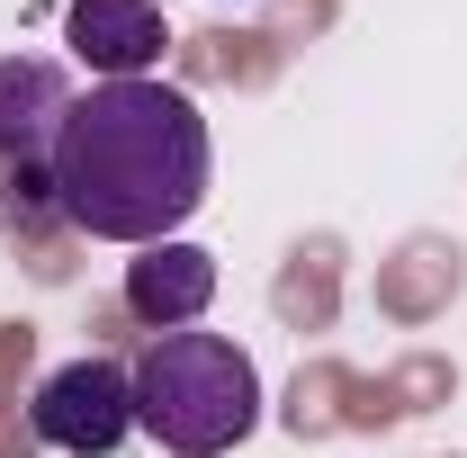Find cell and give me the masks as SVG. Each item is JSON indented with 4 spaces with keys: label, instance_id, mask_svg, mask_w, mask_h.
I'll use <instances>...</instances> for the list:
<instances>
[{
    "label": "cell",
    "instance_id": "6da1fadb",
    "mask_svg": "<svg viewBox=\"0 0 467 458\" xmlns=\"http://www.w3.org/2000/svg\"><path fill=\"white\" fill-rule=\"evenodd\" d=\"M55 207L99 243H171L207 207V117L171 81H99L55 135Z\"/></svg>",
    "mask_w": 467,
    "mask_h": 458
},
{
    "label": "cell",
    "instance_id": "7a4b0ae2",
    "mask_svg": "<svg viewBox=\"0 0 467 458\" xmlns=\"http://www.w3.org/2000/svg\"><path fill=\"white\" fill-rule=\"evenodd\" d=\"M135 422L171 458H225L261 422V378L225 333H153L135 359Z\"/></svg>",
    "mask_w": 467,
    "mask_h": 458
},
{
    "label": "cell",
    "instance_id": "3957f363",
    "mask_svg": "<svg viewBox=\"0 0 467 458\" xmlns=\"http://www.w3.org/2000/svg\"><path fill=\"white\" fill-rule=\"evenodd\" d=\"M27 422L63 458H109L135 432V369H117V359H63L55 378L36 387Z\"/></svg>",
    "mask_w": 467,
    "mask_h": 458
},
{
    "label": "cell",
    "instance_id": "277c9868",
    "mask_svg": "<svg viewBox=\"0 0 467 458\" xmlns=\"http://www.w3.org/2000/svg\"><path fill=\"white\" fill-rule=\"evenodd\" d=\"M63 36H72V55L90 63L99 81H153V63L171 46V27H162L153 0H72Z\"/></svg>",
    "mask_w": 467,
    "mask_h": 458
},
{
    "label": "cell",
    "instance_id": "5b68a950",
    "mask_svg": "<svg viewBox=\"0 0 467 458\" xmlns=\"http://www.w3.org/2000/svg\"><path fill=\"white\" fill-rule=\"evenodd\" d=\"M207 297H216V252H198L180 234L171 243H144L126 261V315L153 324V333H189L207 315Z\"/></svg>",
    "mask_w": 467,
    "mask_h": 458
},
{
    "label": "cell",
    "instance_id": "8992f818",
    "mask_svg": "<svg viewBox=\"0 0 467 458\" xmlns=\"http://www.w3.org/2000/svg\"><path fill=\"white\" fill-rule=\"evenodd\" d=\"M72 117V81H63L46 55H0V153L18 172L55 162V135Z\"/></svg>",
    "mask_w": 467,
    "mask_h": 458
}]
</instances>
